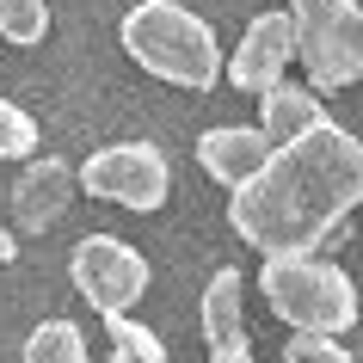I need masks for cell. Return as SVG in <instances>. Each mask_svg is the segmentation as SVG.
Instances as JSON below:
<instances>
[{
  "instance_id": "cell-1",
  "label": "cell",
  "mask_w": 363,
  "mask_h": 363,
  "mask_svg": "<svg viewBox=\"0 0 363 363\" xmlns=\"http://www.w3.org/2000/svg\"><path fill=\"white\" fill-rule=\"evenodd\" d=\"M363 203V142L320 117L296 142H277L271 160L228 197V228L271 252H314Z\"/></svg>"
},
{
  "instance_id": "cell-2",
  "label": "cell",
  "mask_w": 363,
  "mask_h": 363,
  "mask_svg": "<svg viewBox=\"0 0 363 363\" xmlns=\"http://www.w3.org/2000/svg\"><path fill=\"white\" fill-rule=\"evenodd\" d=\"M123 50H130L154 80L191 86V93H210L216 74H222L216 31L197 19L185 0H142V6H130V19H123Z\"/></svg>"
},
{
  "instance_id": "cell-3",
  "label": "cell",
  "mask_w": 363,
  "mask_h": 363,
  "mask_svg": "<svg viewBox=\"0 0 363 363\" xmlns=\"http://www.w3.org/2000/svg\"><path fill=\"white\" fill-rule=\"evenodd\" d=\"M259 289H265L271 314L289 326H308V333L357 326V284L314 252H271L259 271Z\"/></svg>"
},
{
  "instance_id": "cell-4",
  "label": "cell",
  "mask_w": 363,
  "mask_h": 363,
  "mask_svg": "<svg viewBox=\"0 0 363 363\" xmlns=\"http://www.w3.org/2000/svg\"><path fill=\"white\" fill-rule=\"evenodd\" d=\"M296 56L308 62L314 86H351L363 80V6L357 0H296Z\"/></svg>"
},
{
  "instance_id": "cell-5",
  "label": "cell",
  "mask_w": 363,
  "mask_h": 363,
  "mask_svg": "<svg viewBox=\"0 0 363 363\" xmlns=\"http://www.w3.org/2000/svg\"><path fill=\"white\" fill-rule=\"evenodd\" d=\"M68 277L99 314H130L148 296V259L117 234H86L68 259Z\"/></svg>"
},
{
  "instance_id": "cell-6",
  "label": "cell",
  "mask_w": 363,
  "mask_h": 363,
  "mask_svg": "<svg viewBox=\"0 0 363 363\" xmlns=\"http://www.w3.org/2000/svg\"><path fill=\"white\" fill-rule=\"evenodd\" d=\"M80 185L105 203H123V210H160L172 191V172L154 142H111L80 167Z\"/></svg>"
},
{
  "instance_id": "cell-7",
  "label": "cell",
  "mask_w": 363,
  "mask_h": 363,
  "mask_svg": "<svg viewBox=\"0 0 363 363\" xmlns=\"http://www.w3.org/2000/svg\"><path fill=\"white\" fill-rule=\"evenodd\" d=\"M289 56H296V19L289 13H259L228 62V80L240 93H265L271 80H284Z\"/></svg>"
},
{
  "instance_id": "cell-8",
  "label": "cell",
  "mask_w": 363,
  "mask_h": 363,
  "mask_svg": "<svg viewBox=\"0 0 363 363\" xmlns=\"http://www.w3.org/2000/svg\"><path fill=\"white\" fill-rule=\"evenodd\" d=\"M74 191H80V172L68 167V160H56V154H43V160H31V167L13 179V222H19L25 234H43L68 203H74Z\"/></svg>"
},
{
  "instance_id": "cell-9",
  "label": "cell",
  "mask_w": 363,
  "mask_h": 363,
  "mask_svg": "<svg viewBox=\"0 0 363 363\" xmlns=\"http://www.w3.org/2000/svg\"><path fill=\"white\" fill-rule=\"evenodd\" d=\"M197 160H203V172L210 179H222V185H247L252 172L271 160V135L259 130V123H216V130H203L197 135Z\"/></svg>"
},
{
  "instance_id": "cell-10",
  "label": "cell",
  "mask_w": 363,
  "mask_h": 363,
  "mask_svg": "<svg viewBox=\"0 0 363 363\" xmlns=\"http://www.w3.org/2000/svg\"><path fill=\"white\" fill-rule=\"evenodd\" d=\"M259 99H265V105H259V130L271 135V148H277V142H296L302 130H314L326 117L320 99H314V86H296V80H271Z\"/></svg>"
},
{
  "instance_id": "cell-11",
  "label": "cell",
  "mask_w": 363,
  "mask_h": 363,
  "mask_svg": "<svg viewBox=\"0 0 363 363\" xmlns=\"http://www.w3.org/2000/svg\"><path fill=\"white\" fill-rule=\"evenodd\" d=\"M240 296H247V284H240V271L222 265L210 277V289H203V339L216 345H247V308H240Z\"/></svg>"
},
{
  "instance_id": "cell-12",
  "label": "cell",
  "mask_w": 363,
  "mask_h": 363,
  "mask_svg": "<svg viewBox=\"0 0 363 363\" xmlns=\"http://www.w3.org/2000/svg\"><path fill=\"white\" fill-rule=\"evenodd\" d=\"M25 363H86V339L74 320H43L25 339Z\"/></svg>"
},
{
  "instance_id": "cell-13",
  "label": "cell",
  "mask_w": 363,
  "mask_h": 363,
  "mask_svg": "<svg viewBox=\"0 0 363 363\" xmlns=\"http://www.w3.org/2000/svg\"><path fill=\"white\" fill-rule=\"evenodd\" d=\"M105 333H111V357L105 363H167V345L130 314H105Z\"/></svg>"
},
{
  "instance_id": "cell-14",
  "label": "cell",
  "mask_w": 363,
  "mask_h": 363,
  "mask_svg": "<svg viewBox=\"0 0 363 363\" xmlns=\"http://www.w3.org/2000/svg\"><path fill=\"white\" fill-rule=\"evenodd\" d=\"M50 31V0H0V38L6 43H38Z\"/></svg>"
},
{
  "instance_id": "cell-15",
  "label": "cell",
  "mask_w": 363,
  "mask_h": 363,
  "mask_svg": "<svg viewBox=\"0 0 363 363\" xmlns=\"http://www.w3.org/2000/svg\"><path fill=\"white\" fill-rule=\"evenodd\" d=\"M38 148V123L31 111H19L13 99H0V160H19V154Z\"/></svg>"
},
{
  "instance_id": "cell-16",
  "label": "cell",
  "mask_w": 363,
  "mask_h": 363,
  "mask_svg": "<svg viewBox=\"0 0 363 363\" xmlns=\"http://www.w3.org/2000/svg\"><path fill=\"white\" fill-rule=\"evenodd\" d=\"M284 363H351V351H345L333 333H296V339L284 345Z\"/></svg>"
},
{
  "instance_id": "cell-17",
  "label": "cell",
  "mask_w": 363,
  "mask_h": 363,
  "mask_svg": "<svg viewBox=\"0 0 363 363\" xmlns=\"http://www.w3.org/2000/svg\"><path fill=\"white\" fill-rule=\"evenodd\" d=\"M210 363H252V351H247V345H216Z\"/></svg>"
},
{
  "instance_id": "cell-18",
  "label": "cell",
  "mask_w": 363,
  "mask_h": 363,
  "mask_svg": "<svg viewBox=\"0 0 363 363\" xmlns=\"http://www.w3.org/2000/svg\"><path fill=\"white\" fill-rule=\"evenodd\" d=\"M19 259V240H13V228H0V265H13Z\"/></svg>"
}]
</instances>
